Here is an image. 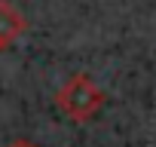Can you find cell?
Segmentation results:
<instances>
[{"label":"cell","instance_id":"obj_3","mask_svg":"<svg viewBox=\"0 0 156 147\" xmlns=\"http://www.w3.org/2000/svg\"><path fill=\"white\" fill-rule=\"evenodd\" d=\"M9 147H37V144H34V141H25V138H22V141H12Z\"/></svg>","mask_w":156,"mask_h":147},{"label":"cell","instance_id":"obj_2","mask_svg":"<svg viewBox=\"0 0 156 147\" xmlns=\"http://www.w3.org/2000/svg\"><path fill=\"white\" fill-rule=\"evenodd\" d=\"M28 31V19L9 0H0V52H6L22 34Z\"/></svg>","mask_w":156,"mask_h":147},{"label":"cell","instance_id":"obj_1","mask_svg":"<svg viewBox=\"0 0 156 147\" xmlns=\"http://www.w3.org/2000/svg\"><path fill=\"white\" fill-rule=\"evenodd\" d=\"M55 107L73 120V123H89L104 107V92L92 83L89 74H73L64 80V86L55 92Z\"/></svg>","mask_w":156,"mask_h":147}]
</instances>
